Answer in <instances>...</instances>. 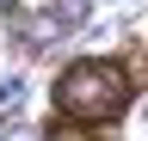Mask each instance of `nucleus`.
Listing matches in <instances>:
<instances>
[{"instance_id": "f257e3e1", "label": "nucleus", "mask_w": 148, "mask_h": 141, "mask_svg": "<svg viewBox=\"0 0 148 141\" xmlns=\"http://www.w3.org/2000/svg\"><path fill=\"white\" fill-rule=\"evenodd\" d=\"M130 98H136L130 67L117 55H86V61H74L68 74L56 80V123H49V135L111 129V123H123Z\"/></svg>"}]
</instances>
